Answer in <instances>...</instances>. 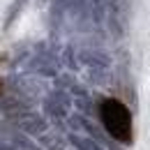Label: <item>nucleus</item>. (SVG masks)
I'll use <instances>...</instances> for the list:
<instances>
[{
  "label": "nucleus",
  "instance_id": "obj_2",
  "mask_svg": "<svg viewBox=\"0 0 150 150\" xmlns=\"http://www.w3.org/2000/svg\"><path fill=\"white\" fill-rule=\"evenodd\" d=\"M28 2H30V0H14V2H12L9 12H7V16H5V30H9V28H12V23L19 19V14L23 12V7H25Z\"/></svg>",
  "mask_w": 150,
  "mask_h": 150
},
{
  "label": "nucleus",
  "instance_id": "obj_3",
  "mask_svg": "<svg viewBox=\"0 0 150 150\" xmlns=\"http://www.w3.org/2000/svg\"><path fill=\"white\" fill-rule=\"evenodd\" d=\"M0 93H2V79H0Z\"/></svg>",
  "mask_w": 150,
  "mask_h": 150
},
{
  "label": "nucleus",
  "instance_id": "obj_1",
  "mask_svg": "<svg viewBox=\"0 0 150 150\" xmlns=\"http://www.w3.org/2000/svg\"><path fill=\"white\" fill-rule=\"evenodd\" d=\"M99 115H102V122H104L106 132L111 134L115 141L132 143V136H134L132 113L120 99H113V97L104 99L99 104Z\"/></svg>",
  "mask_w": 150,
  "mask_h": 150
}]
</instances>
